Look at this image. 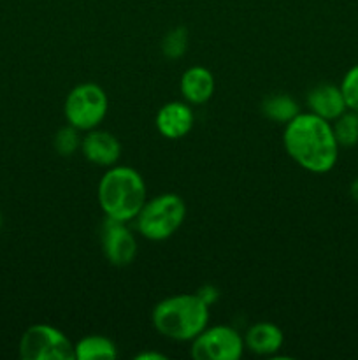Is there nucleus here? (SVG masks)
Listing matches in <instances>:
<instances>
[{
  "instance_id": "nucleus-1",
  "label": "nucleus",
  "mask_w": 358,
  "mask_h": 360,
  "mask_svg": "<svg viewBox=\"0 0 358 360\" xmlns=\"http://www.w3.org/2000/svg\"><path fill=\"white\" fill-rule=\"evenodd\" d=\"M283 144L288 157L312 174L332 171L339 158V143L332 123L314 112H298L286 123Z\"/></svg>"
},
{
  "instance_id": "nucleus-2",
  "label": "nucleus",
  "mask_w": 358,
  "mask_h": 360,
  "mask_svg": "<svg viewBox=\"0 0 358 360\" xmlns=\"http://www.w3.org/2000/svg\"><path fill=\"white\" fill-rule=\"evenodd\" d=\"M97 199L105 217L128 224L146 204V183L135 169L116 164L100 178Z\"/></svg>"
},
{
  "instance_id": "nucleus-3",
  "label": "nucleus",
  "mask_w": 358,
  "mask_h": 360,
  "mask_svg": "<svg viewBox=\"0 0 358 360\" xmlns=\"http://www.w3.org/2000/svg\"><path fill=\"white\" fill-rule=\"evenodd\" d=\"M153 327L174 341H193L209 323V306L197 294L171 295L151 313Z\"/></svg>"
},
{
  "instance_id": "nucleus-4",
  "label": "nucleus",
  "mask_w": 358,
  "mask_h": 360,
  "mask_svg": "<svg viewBox=\"0 0 358 360\" xmlns=\"http://www.w3.org/2000/svg\"><path fill=\"white\" fill-rule=\"evenodd\" d=\"M185 218V200L178 193H160L146 200L135 217L137 232L147 241H165L181 229Z\"/></svg>"
},
{
  "instance_id": "nucleus-5",
  "label": "nucleus",
  "mask_w": 358,
  "mask_h": 360,
  "mask_svg": "<svg viewBox=\"0 0 358 360\" xmlns=\"http://www.w3.org/2000/svg\"><path fill=\"white\" fill-rule=\"evenodd\" d=\"M109 111V98L104 88L95 83H81L69 91L63 105L67 123L81 132L93 130L104 122Z\"/></svg>"
},
{
  "instance_id": "nucleus-6",
  "label": "nucleus",
  "mask_w": 358,
  "mask_h": 360,
  "mask_svg": "<svg viewBox=\"0 0 358 360\" xmlns=\"http://www.w3.org/2000/svg\"><path fill=\"white\" fill-rule=\"evenodd\" d=\"M18 350L23 360H76L72 341L48 323L28 327L21 334Z\"/></svg>"
},
{
  "instance_id": "nucleus-7",
  "label": "nucleus",
  "mask_w": 358,
  "mask_h": 360,
  "mask_svg": "<svg viewBox=\"0 0 358 360\" xmlns=\"http://www.w3.org/2000/svg\"><path fill=\"white\" fill-rule=\"evenodd\" d=\"M244 338L230 326L206 327L192 341L195 360H239L244 354Z\"/></svg>"
},
{
  "instance_id": "nucleus-8",
  "label": "nucleus",
  "mask_w": 358,
  "mask_h": 360,
  "mask_svg": "<svg viewBox=\"0 0 358 360\" xmlns=\"http://www.w3.org/2000/svg\"><path fill=\"white\" fill-rule=\"evenodd\" d=\"M102 253L111 266L126 267L137 257V239L126 221L107 218L100 225Z\"/></svg>"
},
{
  "instance_id": "nucleus-9",
  "label": "nucleus",
  "mask_w": 358,
  "mask_h": 360,
  "mask_svg": "<svg viewBox=\"0 0 358 360\" xmlns=\"http://www.w3.org/2000/svg\"><path fill=\"white\" fill-rule=\"evenodd\" d=\"M157 129L165 139H183L188 136L195 123L192 104L188 102L172 101L161 105L157 112Z\"/></svg>"
},
{
  "instance_id": "nucleus-10",
  "label": "nucleus",
  "mask_w": 358,
  "mask_h": 360,
  "mask_svg": "<svg viewBox=\"0 0 358 360\" xmlns=\"http://www.w3.org/2000/svg\"><path fill=\"white\" fill-rule=\"evenodd\" d=\"M81 151L88 162L100 167H112L121 158V143L118 137L105 130H88L81 141Z\"/></svg>"
},
{
  "instance_id": "nucleus-11",
  "label": "nucleus",
  "mask_w": 358,
  "mask_h": 360,
  "mask_svg": "<svg viewBox=\"0 0 358 360\" xmlns=\"http://www.w3.org/2000/svg\"><path fill=\"white\" fill-rule=\"evenodd\" d=\"M307 105L309 111L330 123L336 118H339L347 109L340 86L330 83H323L312 88L307 94Z\"/></svg>"
},
{
  "instance_id": "nucleus-12",
  "label": "nucleus",
  "mask_w": 358,
  "mask_h": 360,
  "mask_svg": "<svg viewBox=\"0 0 358 360\" xmlns=\"http://www.w3.org/2000/svg\"><path fill=\"white\" fill-rule=\"evenodd\" d=\"M214 76L202 65H193L183 72L179 88L185 101L192 105L206 104L214 94Z\"/></svg>"
},
{
  "instance_id": "nucleus-13",
  "label": "nucleus",
  "mask_w": 358,
  "mask_h": 360,
  "mask_svg": "<svg viewBox=\"0 0 358 360\" xmlns=\"http://www.w3.org/2000/svg\"><path fill=\"white\" fill-rule=\"evenodd\" d=\"M284 343L283 330L270 322L253 323L244 334V347L256 355H274Z\"/></svg>"
},
{
  "instance_id": "nucleus-14",
  "label": "nucleus",
  "mask_w": 358,
  "mask_h": 360,
  "mask_svg": "<svg viewBox=\"0 0 358 360\" xmlns=\"http://www.w3.org/2000/svg\"><path fill=\"white\" fill-rule=\"evenodd\" d=\"M74 355L76 360H114L118 357V348L109 338L91 334L74 343Z\"/></svg>"
},
{
  "instance_id": "nucleus-15",
  "label": "nucleus",
  "mask_w": 358,
  "mask_h": 360,
  "mask_svg": "<svg viewBox=\"0 0 358 360\" xmlns=\"http://www.w3.org/2000/svg\"><path fill=\"white\" fill-rule=\"evenodd\" d=\"M262 112L272 122L286 125L290 120H293L300 112V109H298V102L290 95L274 94L262 102Z\"/></svg>"
},
{
  "instance_id": "nucleus-16",
  "label": "nucleus",
  "mask_w": 358,
  "mask_h": 360,
  "mask_svg": "<svg viewBox=\"0 0 358 360\" xmlns=\"http://www.w3.org/2000/svg\"><path fill=\"white\" fill-rule=\"evenodd\" d=\"M332 129L339 146L351 148L358 144V112L346 109L339 118L333 120Z\"/></svg>"
},
{
  "instance_id": "nucleus-17",
  "label": "nucleus",
  "mask_w": 358,
  "mask_h": 360,
  "mask_svg": "<svg viewBox=\"0 0 358 360\" xmlns=\"http://www.w3.org/2000/svg\"><path fill=\"white\" fill-rule=\"evenodd\" d=\"M188 30L185 27H175L171 32H167L161 39V53H164L165 58L178 60L185 56L186 49H188Z\"/></svg>"
},
{
  "instance_id": "nucleus-18",
  "label": "nucleus",
  "mask_w": 358,
  "mask_h": 360,
  "mask_svg": "<svg viewBox=\"0 0 358 360\" xmlns=\"http://www.w3.org/2000/svg\"><path fill=\"white\" fill-rule=\"evenodd\" d=\"M81 141H83L81 130H77L76 127L67 123L65 127H62V129L55 134L53 144H55L56 153L62 155V157H70V155L76 153L77 150H81Z\"/></svg>"
},
{
  "instance_id": "nucleus-19",
  "label": "nucleus",
  "mask_w": 358,
  "mask_h": 360,
  "mask_svg": "<svg viewBox=\"0 0 358 360\" xmlns=\"http://www.w3.org/2000/svg\"><path fill=\"white\" fill-rule=\"evenodd\" d=\"M340 91H343L344 102L350 111L358 112V65H353L340 81Z\"/></svg>"
},
{
  "instance_id": "nucleus-20",
  "label": "nucleus",
  "mask_w": 358,
  "mask_h": 360,
  "mask_svg": "<svg viewBox=\"0 0 358 360\" xmlns=\"http://www.w3.org/2000/svg\"><path fill=\"white\" fill-rule=\"evenodd\" d=\"M195 294L199 295L207 306H213L214 302L220 299V290H218L216 287H213V285H204V287H200L199 292H195Z\"/></svg>"
},
{
  "instance_id": "nucleus-21",
  "label": "nucleus",
  "mask_w": 358,
  "mask_h": 360,
  "mask_svg": "<svg viewBox=\"0 0 358 360\" xmlns=\"http://www.w3.org/2000/svg\"><path fill=\"white\" fill-rule=\"evenodd\" d=\"M135 360H167L164 354H157V352H142V354H137Z\"/></svg>"
},
{
  "instance_id": "nucleus-22",
  "label": "nucleus",
  "mask_w": 358,
  "mask_h": 360,
  "mask_svg": "<svg viewBox=\"0 0 358 360\" xmlns=\"http://www.w3.org/2000/svg\"><path fill=\"white\" fill-rule=\"evenodd\" d=\"M350 193H351V197H353V199L357 200V202H358V178L354 179L353 183H351V186H350Z\"/></svg>"
},
{
  "instance_id": "nucleus-23",
  "label": "nucleus",
  "mask_w": 358,
  "mask_h": 360,
  "mask_svg": "<svg viewBox=\"0 0 358 360\" xmlns=\"http://www.w3.org/2000/svg\"><path fill=\"white\" fill-rule=\"evenodd\" d=\"M2 225H4V220H2V214H0V231H2Z\"/></svg>"
}]
</instances>
